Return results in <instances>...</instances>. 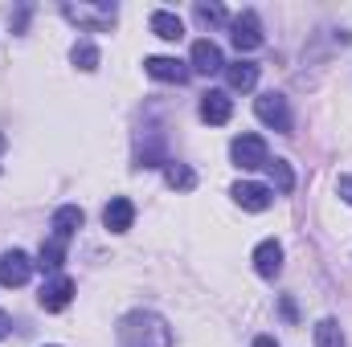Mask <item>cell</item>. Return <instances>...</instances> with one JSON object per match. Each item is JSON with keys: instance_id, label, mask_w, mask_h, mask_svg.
<instances>
[{"instance_id": "ffe728a7", "label": "cell", "mask_w": 352, "mask_h": 347, "mask_svg": "<svg viewBox=\"0 0 352 347\" xmlns=\"http://www.w3.org/2000/svg\"><path fill=\"white\" fill-rule=\"evenodd\" d=\"M266 172H270L274 192H283V196H287V192L295 188V172H291V164H287V160H270V164H266Z\"/></svg>"}, {"instance_id": "6da1fadb", "label": "cell", "mask_w": 352, "mask_h": 347, "mask_svg": "<svg viewBox=\"0 0 352 347\" xmlns=\"http://www.w3.org/2000/svg\"><path fill=\"white\" fill-rule=\"evenodd\" d=\"M119 347H173V327L156 311H131L119 319Z\"/></svg>"}, {"instance_id": "d6986e66", "label": "cell", "mask_w": 352, "mask_h": 347, "mask_svg": "<svg viewBox=\"0 0 352 347\" xmlns=\"http://www.w3.org/2000/svg\"><path fill=\"white\" fill-rule=\"evenodd\" d=\"M316 347H349L336 319H320V323H316Z\"/></svg>"}, {"instance_id": "ba28073f", "label": "cell", "mask_w": 352, "mask_h": 347, "mask_svg": "<svg viewBox=\"0 0 352 347\" xmlns=\"http://www.w3.org/2000/svg\"><path fill=\"white\" fill-rule=\"evenodd\" d=\"M70 298H74V278H66V274H58L54 282H45V286H41V311H50V315L66 311V307H70Z\"/></svg>"}, {"instance_id": "e0dca14e", "label": "cell", "mask_w": 352, "mask_h": 347, "mask_svg": "<svg viewBox=\"0 0 352 347\" xmlns=\"http://www.w3.org/2000/svg\"><path fill=\"white\" fill-rule=\"evenodd\" d=\"M164 180H168V188H176V192H192L197 188V172L188 164H176V160L164 164Z\"/></svg>"}, {"instance_id": "52a82bcc", "label": "cell", "mask_w": 352, "mask_h": 347, "mask_svg": "<svg viewBox=\"0 0 352 347\" xmlns=\"http://www.w3.org/2000/svg\"><path fill=\"white\" fill-rule=\"evenodd\" d=\"M230 115H234V98H230L226 90H205V94H201V119H205L209 127H226Z\"/></svg>"}, {"instance_id": "7a4b0ae2", "label": "cell", "mask_w": 352, "mask_h": 347, "mask_svg": "<svg viewBox=\"0 0 352 347\" xmlns=\"http://www.w3.org/2000/svg\"><path fill=\"white\" fill-rule=\"evenodd\" d=\"M62 16L70 25L87 29V33H107L115 25V16H119V4H111V0H102V4H74V0H66L62 4Z\"/></svg>"}, {"instance_id": "30bf717a", "label": "cell", "mask_w": 352, "mask_h": 347, "mask_svg": "<svg viewBox=\"0 0 352 347\" xmlns=\"http://www.w3.org/2000/svg\"><path fill=\"white\" fill-rule=\"evenodd\" d=\"M192 70L197 74H221L226 70V58H221L217 41H209V37L192 41Z\"/></svg>"}, {"instance_id": "8992f818", "label": "cell", "mask_w": 352, "mask_h": 347, "mask_svg": "<svg viewBox=\"0 0 352 347\" xmlns=\"http://www.w3.org/2000/svg\"><path fill=\"white\" fill-rule=\"evenodd\" d=\"M33 278V261L25 250H4L0 254V286H25Z\"/></svg>"}, {"instance_id": "d4e9b609", "label": "cell", "mask_w": 352, "mask_h": 347, "mask_svg": "<svg viewBox=\"0 0 352 347\" xmlns=\"http://www.w3.org/2000/svg\"><path fill=\"white\" fill-rule=\"evenodd\" d=\"M8 327H12V319H8V315H4V311H0V339H4V335H8Z\"/></svg>"}, {"instance_id": "9a60e30c", "label": "cell", "mask_w": 352, "mask_h": 347, "mask_svg": "<svg viewBox=\"0 0 352 347\" xmlns=\"http://www.w3.org/2000/svg\"><path fill=\"white\" fill-rule=\"evenodd\" d=\"M148 29H152L160 41H180V37H184V21H180L176 12H168V8H156L152 21H148Z\"/></svg>"}, {"instance_id": "7c38bea8", "label": "cell", "mask_w": 352, "mask_h": 347, "mask_svg": "<svg viewBox=\"0 0 352 347\" xmlns=\"http://www.w3.org/2000/svg\"><path fill=\"white\" fill-rule=\"evenodd\" d=\"M131 221H135V204H131L127 196H111V204L102 208V225H107L111 233H127Z\"/></svg>"}, {"instance_id": "2e32d148", "label": "cell", "mask_w": 352, "mask_h": 347, "mask_svg": "<svg viewBox=\"0 0 352 347\" xmlns=\"http://www.w3.org/2000/svg\"><path fill=\"white\" fill-rule=\"evenodd\" d=\"M226 82H230V90H254L258 86V66L254 62H226Z\"/></svg>"}, {"instance_id": "cb8c5ba5", "label": "cell", "mask_w": 352, "mask_h": 347, "mask_svg": "<svg viewBox=\"0 0 352 347\" xmlns=\"http://www.w3.org/2000/svg\"><path fill=\"white\" fill-rule=\"evenodd\" d=\"M250 347H278V339H274V335H258Z\"/></svg>"}, {"instance_id": "7402d4cb", "label": "cell", "mask_w": 352, "mask_h": 347, "mask_svg": "<svg viewBox=\"0 0 352 347\" xmlns=\"http://www.w3.org/2000/svg\"><path fill=\"white\" fill-rule=\"evenodd\" d=\"M70 58H74V66H78V70H87V74H90V70H98V49H94L90 41H78Z\"/></svg>"}, {"instance_id": "3957f363", "label": "cell", "mask_w": 352, "mask_h": 347, "mask_svg": "<svg viewBox=\"0 0 352 347\" xmlns=\"http://www.w3.org/2000/svg\"><path fill=\"white\" fill-rule=\"evenodd\" d=\"M254 115L263 119L270 131L291 135V106H287V98H283V94H274V90L258 94V98H254Z\"/></svg>"}, {"instance_id": "277c9868", "label": "cell", "mask_w": 352, "mask_h": 347, "mask_svg": "<svg viewBox=\"0 0 352 347\" xmlns=\"http://www.w3.org/2000/svg\"><path fill=\"white\" fill-rule=\"evenodd\" d=\"M230 156H234V164L242 172H254V168H266L270 164V147H266L263 135H238L230 143Z\"/></svg>"}, {"instance_id": "603a6c76", "label": "cell", "mask_w": 352, "mask_h": 347, "mask_svg": "<svg viewBox=\"0 0 352 347\" xmlns=\"http://www.w3.org/2000/svg\"><path fill=\"white\" fill-rule=\"evenodd\" d=\"M336 192H340L344 204H352V176H340V180H336Z\"/></svg>"}, {"instance_id": "5bb4252c", "label": "cell", "mask_w": 352, "mask_h": 347, "mask_svg": "<svg viewBox=\"0 0 352 347\" xmlns=\"http://www.w3.org/2000/svg\"><path fill=\"white\" fill-rule=\"evenodd\" d=\"M254 270L263 274V278H278V270H283V246L270 237V241H258V250H254Z\"/></svg>"}, {"instance_id": "8fae6325", "label": "cell", "mask_w": 352, "mask_h": 347, "mask_svg": "<svg viewBox=\"0 0 352 347\" xmlns=\"http://www.w3.org/2000/svg\"><path fill=\"white\" fill-rule=\"evenodd\" d=\"M230 196H234L246 213H266V208H270L274 188H266V184H234V188H230Z\"/></svg>"}, {"instance_id": "484cf974", "label": "cell", "mask_w": 352, "mask_h": 347, "mask_svg": "<svg viewBox=\"0 0 352 347\" xmlns=\"http://www.w3.org/2000/svg\"><path fill=\"white\" fill-rule=\"evenodd\" d=\"M4 147H8V139H4V135H0V156H4Z\"/></svg>"}, {"instance_id": "9c48e42d", "label": "cell", "mask_w": 352, "mask_h": 347, "mask_svg": "<svg viewBox=\"0 0 352 347\" xmlns=\"http://www.w3.org/2000/svg\"><path fill=\"white\" fill-rule=\"evenodd\" d=\"M144 70H148V78H156V82H176V86H184V82L192 78V66H184V62H176V58H148Z\"/></svg>"}, {"instance_id": "4fadbf2b", "label": "cell", "mask_w": 352, "mask_h": 347, "mask_svg": "<svg viewBox=\"0 0 352 347\" xmlns=\"http://www.w3.org/2000/svg\"><path fill=\"white\" fill-rule=\"evenodd\" d=\"M82 221H87V213H82L78 204H62L50 225H54V237H58V241H70V237L82 229Z\"/></svg>"}, {"instance_id": "ac0fdd59", "label": "cell", "mask_w": 352, "mask_h": 347, "mask_svg": "<svg viewBox=\"0 0 352 347\" xmlns=\"http://www.w3.org/2000/svg\"><path fill=\"white\" fill-rule=\"evenodd\" d=\"M62 261H66V241L50 237V241L41 246V254H37V265H41L45 274H58V270H62Z\"/></svg>"}, {"instance_id": "5b68a950", "label": "cell", "mask_w": 352, "mask_h": 347, "mask_svg": "<svg viewBox=\"0 0 352 347\" xmlns=\"http://www.w3.org/2000/svg\"><path fill=\"white\" fill-rule=\"evenodd\" d=\"M230 41H234L238 53H250V49L263 45V21H258L254 8H246L242 16H234V25H230Z\"/></svg>"}, {"instance_id": "44dd1931", "label": "cell", "mask_w": 352, "mask_h": 347, "mask_svg": "<svg viewBox=\"0 0 352 347\" xmlns=\"http://www.w3.org/2000/svg\"><path fill=\"white\" fill-rule=\"evenodd\" d=\"M192 16H197V21H201V25H209V29H213V25H226V21H230V16H226V8H221V4H205V0H201V4H197V8H192Z\"/></svg>"}]
</instances>
